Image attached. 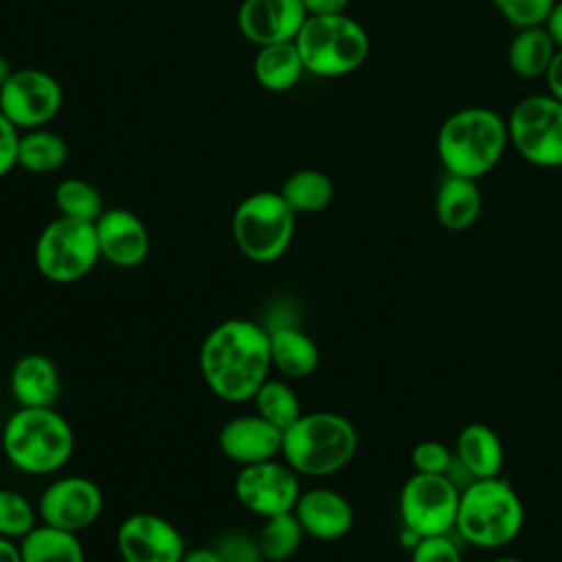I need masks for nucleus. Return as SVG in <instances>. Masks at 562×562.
Masks as SVG:
<instances>
[{"label":"nucleus","mask_w":562,"mask_h":562,"mask_svg":"<svg viewBox=\"0 0 562 562\" xmlns=\"http://www.w3.org/2000/svg\"><path fill=\"white\" fill-rule=\"evenodd\" d=\"M198 364L204 384L217 400L250 402L272 371L268 327L250 318L217 323L200 345Z\"/></svg>","instance_id":"1"},{"label":"nucleus","mask_w":562,"mask_h":562,"mask_svg":"<svg viewBox=\"0 0 562 562\" xmlns=\"http://www.w3.org/2000/svg\"><path fill=\"white\" fill-rule=\"evenodd\" d=\"M509 145L507 121L483 105L452 112L437 132V156L446 173L479 180L503 158Z\"/></svg>","instance_id":"2"},{"label":"nucleus","mask_w":562,"mask_h":562,"mask_svg":"<svg viewBox=\"0 0 562 562\" xmlns=\"http://www.w3.org/2000/svg\"><path fill=\"white\" fill-rule=\"evenodd\" d=\"M358 450V430L340 413L312 411L283 430L281 457L303 476L321 479L340 472Z\"/></svg>","instance_id":"3"},{"label":"nucleus","mask_w":562,"mask_h":562,"mask_svg":"<svg viewBox=\"0 0 562 562\" xmlns=\"http://www.w3.org/2000/svg\"><path fill=\"white\" fill-rule=\"evenodd\" d=\"M2 452L24 474L44 476L61 470L72 457L75 435L68 419L50 408L20 406L2 428Z\"/></svg>","instance_id":"4"},{"label":"nucleus","mask_w":562,"mask_h":562,"mask_svg":"<svg viewBox=\"0 0 562 562\" xmlns=\"http://www.w3.org/2000/svg\"><path fill=\"white\" fill-rule=\"evenodd\" d=\"M525 507L509 481L501 476L474 479L461 490L457 533L481 549H501L522 529Z\"/></svg>","instance_id":"5"},{"label":"nucleus","mask_w":562,"mask_h":562,"mask_svg":"<svg viewBox=\"0 0 562 562\" xmlns=\"http://www.w3.org/2000/svg\"><path fill=\"white\" fill-rule=\"evenodd\" d=\"M294 44L305 70L316 77H345L358 70L371 48L364 26L347 13L307 15Z\"/></svg>","instance_id":"6"},{"label":"nucleus","mask_w":562,"mask_h":562,"mask_svg":"<svg viewBox=\"0 0 562 562\" xmlns=\"http://www.w3.org/2000/svg\"><path fill=\"white\" fill-rule=\"evenodd\" d=\"M296 213L279 191H257L244 198L231 220L239 252L255 263H272L285 255L294 237Z\"/></svg>","instance_id":"7"},{"label":"nucleus","mask_w":562,"mask_h":562,"mask_svg":"<svg viewBox=\"0 0 562 562\" xmlns=\"http://www.w3.org/2000/svg\"><path fill=\"white\" fill-rule=\"evenodd\" d=\"M33 259L37 272L53 283L83 279L101 259L94 224L64 215L50 220L37 235Z\"/></svg>","instance_id":"8"},{"label":"nucleus","mask_w":562,"mask_h":562,"mask_svg":"<svg viewBox=\"0 0 562 562\" xmlns=\"http://www.w3.org/2000/svg\"><path fill=\"white\" fill-rule=\"evenodd\" d=\"M509 145L529 165L562 169V101L547 94H527L509 110Z\"/></svg>","instance_id":"9"},{"label":"nucleus","mask_w":562,"mask_h":562,"mask_svg":"<svg viewBox=\"0 0 562 562\" xmlns=\"http://www.w3.org/2000/svg\"><path fill=\"white\" fill-rule=\"evenodd\" d=\"M459 485L448 474L415 472L400 492V518L404 529L419 538L454 529L459 509Z\"/></svg>","instance_id":"10"},{"label":"nucleus","mask_w":562,"mask_h":562,"mask_svg":"<svg viewBox=\"0 0 562 562\" xmlns=\"http://www.w3.org/2000/svg\"><path fill=\"white\" fill-rule=\"evenodd\" d=\"M235 498L248 512L270 518L277 514L292 512L301 494L299 474L277 459L241 465L233 483Z\"/></svg>","instance_id":"11"},{"label":"nucleus","mask_w":562,"mask_h":562,"mask_svg":"<svg viewBox=\"0 0 562 562\" xmlns=\"http://www.w3.org/2000/svg\"><path fill=\"white\" fill-rule=\"evenodd\" d=\"M61 86L40 68L13 70L0 88V110L18 130L44 127L61 108Z\"/></svg>","instance_id":"12"},{"label":"nucleus","mask_w":562,"mask_h":562,"mask_svg":"<svg viewBox=\"0 0 562 562\" xmlns=\"http://www.w3.org/2000/svg\"><path fill=\"white\" fill-rule=\"evenodd\" d=\"M103 512V492L97 481L88 476H61L46 485L37 503V516L44 525L66 529L72 533L83 531L99 520Z\"/></svg>","instance_id":"13"},{"label":"nucleus","mask_w":562,"mask_h":562,"mask_svg":"<svg viewBox=\"0 0 562 562\" xmlns=\"http://www.w3.org/2000/svg\"><path fill=\"white\" fill-rule=\"evenodd\" d=\"M116 549L123 562H180L187 542L180 529L165 516L136 512L121 520Z\"/></svg>","instance_id":"14"},{"label":"nucleus","mask_w":562,"mask_h":562,"mask_svg":"<svg viewBox=\"0 0 562 562\" xmlns=\"http://www.w3.org/2000/svg\"><path fill=\"white\" fill-rule=\"evenodd\" d=\"M305 18L301 0H244L237 11L241 35L257 46L292 42Z\"/></svg>","instance_id":"15"},{"label":"nucleus","mask_w":562,"mask_h":562,"mask_svg":"<svg viewBox=\"0 0 562 562\" xmlns=\"http://www.w3.org/2000/svg\"><path fill=\"white\" fill-rule=\"evenodd\" d=\"M99 255L116 268H136L149 255V233L127 209H105L94 222Z\"/></svg>","instance_id":"16"},{"label":"nucleus","mask_w":562,"mask_h":562,"mask_svg":"<svg viewBox=\"0 0 562 562\" xmlns=\"http://www.w3.org/2000/svg\"><path fill=\"white\" fill-rule=\"evenodd\" d=\"M283 430L266 422L261 415H237L228 419L217 435L220 452L241 465L277 459L281 454Z\"/></svg>","instance_id":"17"},{"label":"nucleus","mask_w":562,"mask_h":562,"mask_svg":"<svg viewBox=\"0 0 562 562\" xmlns=\"http://www.w3.org/2000/svg\"><path fill=\"white\" fill-rule=\"evenodd\" d=\"M292 512L305 536L314 540H340L353 527V509L349 501L329 487H310L307 492H301Z\"/></svg>","instance_id":"18"},{"label":"nucleus","mask_w":562,"mask_h":562,"mask_svg":"<svg viewBox=\"0 0 562 562\" xmlns=\"http://www.w3.org/2000/svg\"><path fill=\"white\" fill-rule=\"evenodd\" d=\"M9 389L18 406L50 408L61 393V375L48 356L24 353L9 371Z\"/></svg>","instance_id":"19"},{"label":"nucleus","mask_w":562,"mask_h":562,"mask_svg":"<svg viewBox=\"0 0 562 562\" xmlns=\"http://www.w3.org/2000/svg\"><path fill=\"white\" fill-rule=\"evenodd\" d=\"M270 334V360L283 378L303 380L318 367L321 353L310 334L290 323L268 327Z\"/></svg>","instance_id":"20"},{"label":"nucleus","mask_w":562,"mask_h":562,"mask_svg":"<svg viewBox=\"0 0 562 562\" xmlns=\"http://www.w3.org/2000/svg\"><path fill=\"white\" fill-rule=\"evenodd\" d=\"M454 461L474 479H492L501 474L505 452L494 428L481 422L463 426L457 435Z\"/></svg>","instance_id":"21"},{"label":"nucleus","mask_w":562,"mask_h":562,"mask_svg":"<svg viewBox=\"0 0 562 562\" xmlns=\"http://www.w3.org/2000/svg\"><path fill=\"white\" fill-rule=\"evenodd\" d=\"M483 209V198L476 180L446 173L435 193V215L448 231H468L474 226Z\"/></svg>","instance_id":"22"},{"label":"nucleus","mask_w":562,"mask_h":562,"mask_svg":"<svg viewBox=\"0 0 562 562\" xmlns=\"http://www.w3.org/2000/svg\"><path fill=\"white\" fill-rule=\"evenodd\" d=\"M558 46L544 24L518 29L507 46V64L522 79H540L547 75Z\"/></svg>","instance_id":"23"},{"label":"nucleus","mask_w":562,"mask_h":562,"mask_svg":"<svg viewBox=\"0 0 562 562\" xmlns=\"http://www.w3.org/2000/svg\"><path fill=\"white\" fill-rule=\"evenodd\" d=\"M252 70H255V79L266 90L283 92V90H290L301 79V75L305 72V66L292 40V42L259 46Z\"/></svg>","instance_id":"24"},{"label":"nucleus","mask_w":562,"mask_h":562,"mask_svg":"<svg viewBox=\"0 0 562 562\" xmlns=\"http://www.w3.org/2000/svg\"><path fill=\"white\" fill-rule=\"evenodd\" d=\"M22 562H86L79 533L50 525H35L20 540Z\"/></svg>","instance_id":"25"},{"label":"nucleus","mask_w":562,"mask_h":562,"mask_svg":"<svg viewBox=\"0 0 562 562\" xmlns=\"http://www.w3.org/2000/svg\"><path fill=\"white\" fill-rule=\"evenodd\" d=\"M279 193L296 215L318 213L329 206L334 198V184L329 176L318 169H299L283 180Z\"/></svg>","instance_id":"26"},{"label":"nucleus","mask_w":562,"mask_h":562,"mask_svg":"<svg viewBox=\"0 0 562 562\" xmlns=\"http://www.w3.org/2000/svg\"><path fill=\"white\" fill-rule=\"evenodd\" d=\"M68 158L66 140L44 127L26 130L18 145V165L33 173H50L64 167Z\"/></svg>","instance_id":"27"},{"label":"nucleus","mask_w":562,"mask_h":562,"mask_svg":"<svg viewBox=\"0 0 562 562\" xmlns=\"http://www.w3.org/2000/svg\"><path fill=\"white\" fill-rule=\"evenodd\" d=\"M303 536L305 531L294 512H285L263 518V525L255 538L263 562H285L299 551Z\"/></svg>","instance_id":"28"},{"label":"nucleus","mask_w":562,"mask_h":562,"mask_svg":"<svg viewBox=\"0 0 562 562\" xmlns=\"http://www.w3.org/2000/svg\"><path fill=\"white\" fill-rule=\"evenodd\" d=\"M255 404V413L277 428L285 430L301 417V402L294 389L281 378H268L250 400Z\"/></svg>","instance_id":"29"},{"label":"nucleus","mask_w":562,"mask_h":562,"mask_svg":"<svg viewBox=\"0 0 562 562\" xmlns=\"http://www.w3.org/2000/svg\"><path fill=\"white\" fill-rule=\"evenodd\" d=\"M55 206L59 215L81 220V222H97L103 209V198L94 184L81 178H66L55 187L53 193Z\"/></svg>","instance_id":"30"},{"label":"nucleus","mask_w":562,"mask_h":562,"mask_svg":"<svg viewBox=\"0 0 562 562\" xmlns=\"http://www.w3.org/2000/svg\"><path fill=\"white\" fill-rule=\"evenodd\" d=\"M37 509L15 490L0 487V536L22 540L35 527Z\"/></svg>","instance_id":"31"},{"label":"nucleus","mask_w":562,"mask_h":562,"mask_svg":"<svg viewBox=\"0 0 562 562\" xmlns=\"http://www.w3.org/2000/svg\"><path fill=\"white\" fill-rule=\"evenodd\" d=\"M503 20L514 29L540 26L558 0H490Z\"/></svg>","instance_id":"32"},{"label":"nucleus","mask_w":562,"mask_h":562,"mask_svg":"<svg viewBox=\"0 0 562 562\" xmlns=\"http://www.w3.org/2000/svg\"><path fill=\"white\" fill-rule=\"evenodd\" d=\"M411 463L415 472H422V474H448L454 463V454L446 443L426 439L413 446Z\"/></svg>","instance_id":"33"},{"label":"nucleus","mask_w":562,"mask_h":562,"mask_svg":"<svg viewBox=\"0 0 562 562\" xmlns=\"http://www.w3.org/2000/svg\"><path fill=\"white\" fill-rule=\"evenodd\" d=\"M224 562H263L257 538L244 531H228L213 544Z\"/></svg>","instance_id":"34"},{"label":"nucleus","mask_w":562,"mask_h":562,"mask_svg":"<svg viewBox=\"0 0 562 562\" xmlns=\"http://www.w3.org/2000/svg\"><path fill=\"white\" fill-rule=\"evenodd\" d=\"M411 562H463L461 551L448 533L424 536L411 549Z\"/></svg>","instance_id":"35"},{"label":"nucleus","mask_w":562,"mask_h":562,"mask_svg":"<svg viewBox=\"0 0 562 562\" xmlns=\"http://www.w3.org/2000/svg\"><path fill=\"white\" fill-rule=\"evenodd\" d=\"M18 127L0 110V178L7 176L18 165Z\"/></svg>","instance_id":"36"},{"label":"nucleus","mask_w":562,"mask_h":562,"mask_svg":"<svg viewBox=\"0 0 562 562\" xmlns=\"http://www.w3.org/2000/svg\"><path fill=\"white\" fill-rule=\"evenodd\" d=\"M307 15H338L345 13L349 0H301Z\"/></svg>","instance_id":"37"},{"label":"nucleus","mask_w":562,"mask_h":562,"mask_svg":"<svg viewBox=\"0 0 562 562\" xmlns=\"http://www.w3.org/2000/svg\"><path fill=\"white\" fill-rule=\"evenodd\" d=\"M542 79L547 83V92L551 97H555L558 101H562V48H558V53Z\"/></svg>","instance_id":"38"},{"label":"nucleus","mask_w":562,"mask_h":562,"mask_svg":"<svg viewBox=\"0 0 562 562\" xmlns=\"http://www.w3.org/2000/svg\"><path fill=\"white\" fill-rule=\"evenodd\" d=\"M544 29L549 31V35L553 37L555 46L562 48V0H558L549 13V18L544 20Z\"/></svg>","instance_id":"39"},{"label":"nucleus","mask_w":562,"mask_h":562,"mask_svg":"<svg viewBox=\"0 0 562 562\" xmlns=\"http://www.w3.org/2000/svg\"><path fill=\"white\" fill-rule=\"evenodd\" d=\"M180 562H224L215 547H187Z\"/></svg>","instance_id":"40"},{"label":"nucleus","mask_w":562,"mask_h":562,"mask_svg":"<svg viewBox=\"0 0 562 562\" xmlns=\"http://www.w3.org/2000/svg\"><path fill=\"white\" fill-rule=\"evenodd\" d=\"M0 562H22L20 544L15 540L0 536Z\"/></svg>","instance_id":"41"},{"label":"nucleus","mask_w":562,"mask_h":562,"mask_svg":"<svg viewBox=\"0 0 562 562\" xmlns=\"http://www.w3.org/2000/svg\"><path fill=\"white\" fill-rule=\"evenodd\" d=\"M11 72H13V70H11V66H9V59L0 53V88L7 83V79L11 77Z\"/></svg>","instance_id":"42"},{"label":"nucleus","mask_w":562,"mask_h":562,"mask_svg":"<svg viewBox=\"0 0 562 562\" xmlns=\"http://www.w3.org/2000/svg\"><path fill=\"white\" fill-rule=\"evenodd\" d=\"M492 562H522V560H518V558H509V555H505V558H496V560H492Z\"/></svg>","instance_id":"43"}]
</instances>
